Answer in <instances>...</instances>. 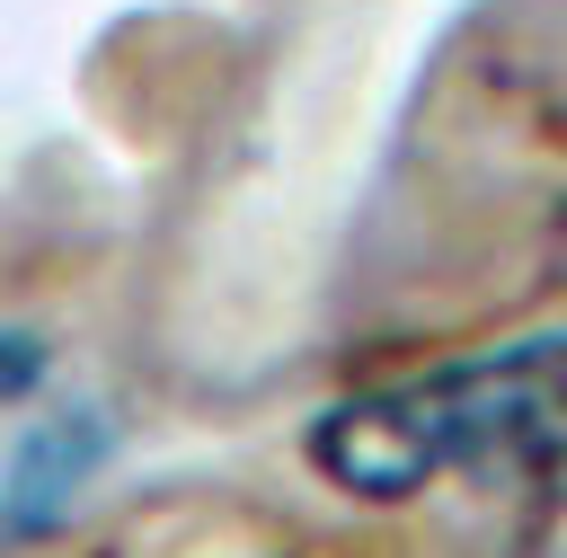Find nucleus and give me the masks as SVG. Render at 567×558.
<instances>
[{
	"label": "nucleus",
	"instance_id": "obj_1",
	"mask_svg": "<svg viewBox=\"0 0 567 558\" xmlns=\"http://www.w3.org/2000/svg\"><path fill=\"white\" fill-rule=\"evenodd\" d=\"M310 461L346 496H416L443 469L567 487V337H514L354 390L310 425Z\"/></svg>",
	"mask_w": 567,
	"mask_h": 558
},
{
	"label": "nucleus",
	"instance_id": "obj_2",
	"mask_svg": "<svg viewBox=\"0 0 567 558\" xmlns=\"http://www.w3.org/2000/svg\"><path fill=\"white\" fill-rule=\"evenodd\" d=\"M97 452H106V425H97L89 407H71V416H35V434H27L18 461H9L0 531H53V523L71 514V496H80V478H89Z\"/></svg>",
	"mask_w": 567,
	"mask_h": 558
},
{
	"label": "nucleus",
	"instance_id": "obj_3",
	"mask_svg": "<svg viewBox=\"0 0 567 558\" xmlns=\"http://www.w3.org/2000/svg\"><path fill=\"white\" fill-rule=\"evenodd\" d=\"M35 372H44V354H35V337H0V399H18V390H35Z\"/></svg>",
	"mask_w": 567,
	"mask_h": 558
}]
</instances>
